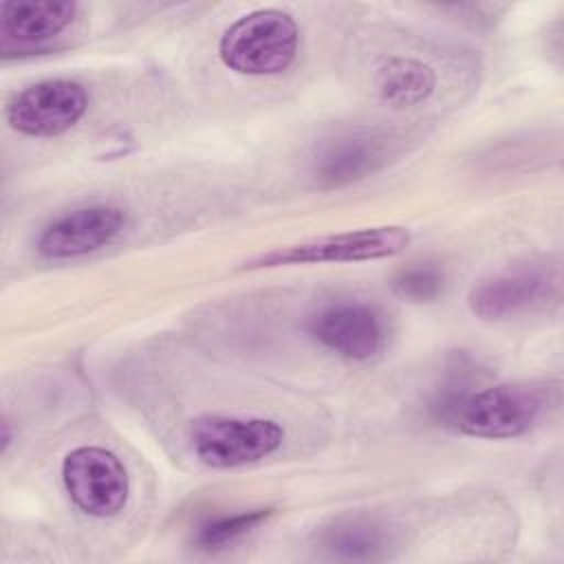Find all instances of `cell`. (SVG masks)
Listing matches in <instances>:
<instances>
[{
	"label": "cell",
	"instance_id": "obj_1",
	"mask_svg": "<svg viewBox=\"0 0 564 564\" xmlns=\"http://www.w3.org/2000/svg\"><path fill=\"white\" fill-rule=\"evenodd\" d=\"M546 405L535 383H500L476 392H447L434 412L438 421L478 438H513L529 432Z\"/></svg>",
	"mask_w": 564,
	"mask_h": 564
},
{
	"label": "cell",
	"instance_id": "obj_2",
	"mask_svg": "<svg viewBox=\"0 0 564 564\" xmlns=\"http://www.w3.org/2000/svg\"><path fill=\"white\" fill-rule=\"evenodd\" d=\"M297 53V24L278 9H260L236 20L218 42L225 66L242 75H275Z\"/></svg>",
	"mask_w": 564,
	"mask_h": 564
},
{
	"label": "cell",
	"instance_id": "obj_3",
	"mask_svg": "<svg viewBox=\"0 0 564 564\" xmlns=\"http://www.w3.org/2000/svg\"><path fill=\"white\" fill-rule=\"evenodd\" d=\"M410 242V231L399 225L364 227L355 231L328 234L275 247L245 262V269H275L293 264H322V262H366L401 253Z\"/></svg>",
	"mask_w": 564,
	"mask_h": 564
},
{
	"label": "cell",
	"instance_id": "obj_4",
	"mask_svg": "<svg viewBox=\"0 0 564 564\" xmlns=\"http://www.w3.org/2000/svg\"><path fill=\"white\" fill-rule=\"evenodd\" d=\"M284 441V430L269 419L200 416L189 427V443L196 458L214 469H229L258 463Z\"/></svg>",
	"mask_w": 564,
	"mask_h": 564
},
{
	"label": "cell",
	"instance_id": "obj_5",
	"mask_svg": "<svg viewBox=\"0 0 564 564\" xmlns=\"http://www.w3.org/2000/svg\"><path fill=\"white\" fill-rule=\"evenodd\" d=\"M560 293V267L549 260L511 264L469 291V308L480 319H509L544 306Z\"/></svg>",
	"mask_w": 564,
	"mask_h": 564
},
{
	"label": "cell",
	"instance_id": "obj_6",
	"mask_svg": "<svg viewBox=\"0 0 564 564\" xmlns=\"http://www.w3.org/2000/svg\"><path fill=\"white\" fill-rule=\"evenodd\" d=\"M62 480L70 500L88 516L110 518L126 507L130 480L121 460L95 445L70 449L62 463Z\"/></svg>",
	"mask_w": 564,
	"mask_h": 564
},
{
	"label": "cell",
	"instance_id": "obj_7",
	"mask_svg": "<svg viewBox=\"0 0 564 564\" xmlns=\"http://www.w3.org/2000/svg\"><path fill=\"white\" fill-rule=\"evenodd\" d=\"M88 108L82 84L70 79L37 82L18 93L7 106V121L29 137H55L73 128Z\"/></svg>",
	"mask_w": 564,
	"mask_h": 564
},
{
	"label": "cell",
	"instance_id": "obj_8",
	"mask_svg": "<svg viewBox=\"0 0 564 564\" xmlns=\"http://www.w3.org/2000/svg\"><path fill=\"white\" fill-rule=\"evenodd\" d=\"M126 225L119 207L93 205L66 212L51 220L37 236V251L51 260L77 258L112 242Z\"/></svg>",
	"mask_w": 564,
	"mask_h": 564
},
{
	"label": "cell",
	"instance_id": "obj_9",
	"mask_svg": "<svg viewBox=\"0 0 564 564\" xmlns=\"http://www.w3.org/2000/svg\"><path fill=\"white\" fill-rule=\"evenodd\" d=\"M308 330L328 350L357 361L370 359L383 346L379 315L357 302L330 304L317 311L308 322Z\"/></svg>",
	"mask_w": 564,
	"mask_h": 564
},
{
	"label": "cell",
	"instance_id": "obj_10",
	"mask_svg": "<svg viewBox=\"0 0 564 564\" xmlns=\"http://www.w3.org/2000/svg\"><path fill=\"white\" fill-rule=\"evenodd\" d=\"M383 161L386 150L379 139L352 132L328 141L319 150L313 163V176L319 187H339L372 174Z\"/></svg>",
	"mask_w": 564,
	"mask_h": 564
},
{
	"label": "cell",
	"instance_id": "obj_11",
	"mask_svg": "<svg viewBox=\"0 0 564 564\" xmlns=\"http://www.w3.org/2000/svg\"><path fill=\"white\" fill-rule=\"evenodd\" d=\"M75 2L20 0L0 4L2 44H37L62 33L75 18Z\"/></svg>",
	"mask_w": 564,
	"mask_h": 564
},
{
	"label": "cell",
	"instance_id": "obj_12",
	"mask_svg": "<svg viewBox=\"0 0 564 564\" xmlns=\"http://www.w3.org/2000/svg\"><path fill=\"white\" fill-rule=\"evenodd\" d=\"M436 84L434 70L414 57H390L377 75L379 97L394 108L425 101Z\"/></svg>",
	"mask_w": 564,
	"mask_h": 564
},
{
	"label": "cell",
	"instance_id": "obj_13",
	"mask_svg": "<svg viewBox=\"0 0 564 564\" xmlns=\"http://www.w3.org/2000/svg\"><path fill=\"white\" fill-rule=\"evenodd\" d=\"M324 546L344 560H377L388 546V535L372 520L346 518L324 533Z\"/></svg>",
	"mask_w": 564,
	"mask_h": 564
},
{
	"label": "cell",
	"instance_id": "obj_14",
	"mask_svg": "<svg viewBox=\"0 0 564 564\" xmlns=\"http://www.w3.org/2000/svg\"><path fill=\"white\" fill-rule=\"evenodd\" d=\"M269 516H271V509H249V511H240V513H231V516L212 518L198 527L194 542H196V546L207 549V551L220 549V546L242 538L251 529H256Z\"/></svg>",
	"mask_w": 564,
	"mask_h": 564
},
{
	"label": "cell",
	"instance_id": "obj_15",
	"mask_svg": "<svg viewBox=\"0 0 564 564\" xmlns=\"http://www.w3.org/2000/svg\"><path fill=\"white\" fill-rule=\"evenodd\" d=\"M443 271L430 262L405 267L392 278V291L410 302H432L443 291Z\"/></svg>",
	"mask_w": 564,
	"mask_h": 564
},
{
	"label": "cell",
	"instance_id": "obj_16",
	"mask_svg": "<svg viewBox=\"0 0 564 564\" xmlns=\"http://www.w3.org/2000/svg\"><path fill=\"white\" fill-rule=\"evenodd\" d=\"M9 443H11V434H9V421L4 419V421H2V452H7Z\"/></svg>",
	"mask_w": 564,
	"mask_h": 564
}]
</instances>
